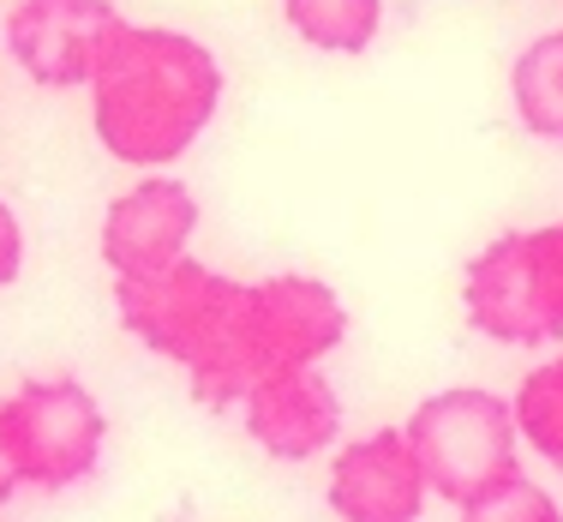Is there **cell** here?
Instances as JSON below:
<instances>
[{"mask_svg": "<svg viewBox=\"0 0 563 522\" xmlns=\"http://www.w3.org/2000/svg\"><path fill=\"white\" fill-rule=\"evenodd\" d=\"M90 132L114 163L168 174L222 109V61L174 24H120L90 73Z\"/></svg>", "mask_w": 563, "mask_h": 522, "instance_id": "obj_1", "label": "cell"}, {"mask_svg": "<svg viewBox=\"0 0 563 522\" xmlns=\"http://www.w3.org/2000/svg\"><path fill=\"white\" fill-rule=\"evenodd\" d=\"M342 337H347V306L324 276H300V271L258 276V283L240 289L217 348L186 372L192 403H205L210 414H228L264 379L324 367V355H336Z\"/></svg>", "mask_w": 563, "mask_h": 522, "instance_id": "obj_2", "label": "cell"}, {"mask_svg": "<svg viewBox=\"0 0 563 522\" xmlns=\"http://www.w3.org/2000/svg\"><path fill=\"white\" fill-rule=\"evenodd\" d=\"M462 313L479 337L504 348L563 342V222L486 240L462 271Z\"/></svg>", "mask_w": 563, "mask_h": 522, "instance_id": "obj_3", "label": "cell"}, {"mask_svg": "<svg viewBox=\"0 0 563 522\" xmlns=\"http://www.w3.org/2000/svg\"><path fill=\"white\" fill-rule=\"evenodd\" d=\"M401 433L420 457L432 499L455 504V511L521 475V433H516V414H509V396L486 391V384L432 391L408 414Z\"/></svg>", "mask_w": 563, "mask_h": 522, "instance_id": "obj_4", "label": "cell"}, {"mask_svg": "<svg viewBox=\"0 0 563 522\" xmlns=\"http://www.w3.org/2000/svg\"><path fill=\"white\" fill-rule=\"evenodd\" d=\"M0 438H7L24 492H73L97 475L102 445H109V414L85 379L48 372L0 396Z\"/></svg>", "mask_w": 563, "mask_h": 522, "instance_id": "obj_5", "label": "cell"}, {"mask_svg": "<svg viewBox=\"0 0 563 522\" xmlns=\"http://www.w3.org/2000/svg\"><path fill=\"white\" fill-rule=\"evenodd\" d=\"M240 276L210 271L205 259H180L156 276H132L114 283V318L139 348H151L156 360L192 372L198 360L217 348L228 313L240 301Z\"/></svg>", "mask_w": 563, "mask_h": 522, "instance_id": "obj_6", "label": "cell"}, {"mask_svg": "<svg viewBox=\"0 0 563 522\" xmlns=\"http://www.w3.org/2000/svg\"><path fill=\"white\" fill-rule=\"evenodd\" d=\"M120 24L114 0H19L7 12V55L43 90H85Z\"/></svg>", "mask_w": 563, "mask_h": 522, "instance_id": "obj_7", "label": "cell"}, {"mask_svg": "<svg viewBox=\"0 0 563 522\" xmlns=\"http://www.w3.org/2000/svg\"><path fill=\"white\" fill-rule=\"evenodd\" d=\"M192 235H198V193L192 186L180 174H139L102 210L97 252H102L114 283H132V276H156L168 264L192 259Z\"/></svg>", "mask_w": 563, "mask_h": 522, "instance_id": "obj_8", "label": "cell"}, {"mask_svg": "<svg viewBox=\"0 0 563 522\" xmlns=\"http://www.w3.org/2000/svg\"><path fill=\"white\" fill-rule=\"evenodd\" d=\"M324 499L336 522H420L426 504H432V487L420 475L408 433L378 426V433L347 438V445L330 450Z\"/></svg>", "mask_w": 563, "mask_h": 522, "instance_id": "obj_9", "label": "cell"}, {"mask_svg": "<svg viewBox=\"0 0 563 522\" xmlns=\"http://www.w3.org/2000/svg\"><path fill=\"white\" fill-rule=\"evenodd\" d=\"M240 421H246V438L271 463H312L342 445V396L324 379V367L264 379L258 391H246Z\"/></svg>", "mask_w": 563, "mask_h": 522, "instance_id": "obj_10", "label": "cell"}, {"mask_svg": "<svg viewBox=\"0 0 563 522\" xmlns=\"http://www.w3.org/2000/svg\"><path fill=\"white\" fill-rule=\"evenodd\" d=\"M509 102L516 120L545 144H563V31L533 36L509 66Z\"/></svg>", "mask_w": 563, "mask_h": 522, "instance_id": "obj_11", "label": "cell"}, {"mask_svg": "<svg viewBox=\"0 0 563 522\" xmlns=\"http://www.w3.org/2000/svg\"><path fill=\"white\" fill-rule=\"evenodd\" d=\"M282 19L318 55H366L384 31V0H282Z\"/></svg>", "mask_w": 563, "mask_h": 522, "instance_id": "obj_12", "label": "cell"}, {"mask_svg": "<svg viewBox=\"0 0 563 522\" xmlns=\"http://www.w3.org/2000/svg\"><path fill=\"white\" fill-rule=\"evenodd\" d=\"M509 414H516L521 450H533L540 463L563 468V355L528 367V379L509 396Z\"/></svg>", "mask_w": 563, "mask_h": 522, "instance_id": "obj_13", "label": "cell"}, {"mask_svg": "<svg viewBox=\"0 0 563 522\" xmlns=\"http://www.w3.org/2000/svg\"><path fill=\"white\" fill-rule=\"evenodd\" d=\"M455 522H563V504L540 487V480L516 475V480H504V487L479 492L474 504H462Z\"/></svg>", "mask_w": 563, "mask_h": 522, "instance_id": "obj_14", "label": "cell"}, {"mask_svg": "<svg viewBox=\"0 0 563 522\" xmlns=\"http://www.w3.org/2000/svg\"><path fill=\"white\" fill-rule=\"evenodd\" d=\"M24 276V222L19 210L0 198V289H12Z\"/></svg>", "mask_w": 563, "mask_h": 522, "instance_id": "obj_15", "label": "cell"}, {"mask_svg": "<svg viewBox=\"0 0 563 522\" xmlns=\"http://www.w3.org/2000/svg\"><path fill=\"white\" fill-rule=\"evenodd\" d=\"M19 468H12V457H7V438H0V504H12V499H19Z\"/></svg>", "mask_w": 563, "mask_h": 522, "instance_id": "obj_16", "label": "cell"}]
</instances>
